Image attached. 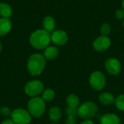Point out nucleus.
I'll return each mask as SVG.
<instances>
[{
	"label": "nucleus",
	"mask_w": 124,
	"mask_h": 124,
	"mask_svg": "<svg viewBox=\"0 0 124 124\" xmlns=\"http://www.w3.org/2000/svg\"></svg>",
	"instance_id": "7c9ffc66"
},
{
	"label": "nucleus",
	"mask_w": 124,
	"mask_h": 124,
	"mask_svg": "<svg viewBox=\"0 0 124 124\" xmlns=\"http://www.w3.org/2000/svg\"><path fill=\"white\" fill-rule=\"evenodd\" d=\"M100 102L105 105H111L115 102V97L113 94L108 92H104L99 96Z\"/></svg>",
	"instance_id": "4468645a"
},
{
	"label": "nucleus",
	"mask_w": 124,
	"mask_h": 124,
	"mask_svg": "<svg viewBox=\"0 0 124 124\" xmlns=\"http://www.w3.org/2000/svg\"><path fill=\"white\" fill-rule=\"evenodd\" d=\"M65 124H76V118L74 117H71V116H68V118L65 121Z\"/></svg>",
	"instance_id": "393cba45"
},
{
	"label": "nucleus",
	"mask_w": 124,
	"mask_h": 124,
	"mask_svg": "<svg viewBox=\"0 0 124 124\" xmlns=\"http://www.w3.org/2000/svg\"><path fill=\"white\" fill-rule=\"evenodd\" d=\"M110 31H111L110 26L108 23H104L100 28V32H101L102 36H107L110 33Z\"/></svg>",
	"instance_id": "412c9836"
},
{
	"label": "nucleus",
	"mask_w": 124,
	"mask_h": 124,
	"mask_svg": "<svg viewBox=\"0 0 124 124\" xmlns=\"http://www.w3.org/2000/svg\"><path fill=\"white\" fill-rule=\"evenodd\" d=\"M12 112V110H10V108H9L8 107H3V108H1L0 109V113H1L2 116H4L8 117V116H11Z\"/></svg>",
	"instance_id": "5701e85b"
},
{
	"label": "nucleus",
	"mask_w": 124,
	"mask_h": 124,
	"mask_svg": "<svg viewBox=\"0 0 124 124\" xmlns=\"http://www.w3.org/2000/svg\"><path fill=\"white\" fill-rule=\"evenodd\" d=\"M1 124H16L13 121H12V119H6V120H4Z\"/></svg>",
	"instance_id": "a878e982"
},
{
	"label": "nucleus",
	"mask_w": 124,
	"mask_h": 124,
	"mask_svg": "<svg viewBox=\"0 0 124 124\" xmlns=\"http://www.w3.org/2000/svg\"><path fill=\"white\" fill-rule=\"evenodd\" d=\"M44 91V84L39 80H33L28 82L25 86V94L31 97H37Z\"/></svg>",
	"instance_id": "423d86ee"
},
{
	"label": "nucleus",
	"mask_w": 124,
	"mask_h": 124,
	"mask_svg": "<svg viewBox=\"0 0 124 124\" xmlns=\"http://www.w3.org/2000/svg\"><path fill=\"white\" fill-rule=\"evenodd\" d=\"M62 116V113H61V110L58 108V107H52V108H50L49 111V119L54 122L56 123L57 122L60 118Z\"/></svg>",
	"instance_id": "dca6fc26"
},
{
	"label": "nucleus",
	"mask_w": 124,
	"mask_h": 124,
	"mask_svg": "<svg viewBox=\"0 0 124 124\" xmlns=\"http://www.w3.org/2000/svg\"><path fill=\"white\" fill-rule=\"evenodd\" d=\"M66 102L68 105V108L78 109L79 106V99L75 94H69L66 99Z\"/></svg>",
	"instance_id": "a211bd4d"
},
{
	"label": "nucleus",
	"mask_w": 124,
	"mask_h": 124,
	"mask_svg": "<svg viewBox=\"0 0 124 124\" xmlns=\"http://www.w3.org/2000/svg\"><path fill=\"white\" fill-rule=\"evenodd\" d=\"M81 124H94V123L92 120H86L85 121L81 123Z\"/></svg>",
	"instance_id": "bb28decb"
},
{
	"label": "nucleus",
	"mask_w": 124,
	"mask_h": 124,
	"mask_svg": "<svg viewBox=\"0 0 124 124\" xmlns=\"http://www.w3.org/2000/svg\"><path fill=\"white\" fill-rule=\"evenodd\" d=\"M27 108L28 111L32 116L39 118L45 112V102L41 99V97H32V99H31L28 102Z\"/></svg>",
	"instance_id": "7ed1b4c3"
},
{
	"label": "nucleus",
	"mask_w": 124,
	"mask_h": 124,
	"mask_svg": "<svg viewBox=\"0 0 124 124\" xmlns=\"http://www.w3.org/2000/svg\"><path fill=\"white\" fill-rule=\"evenodd\" d=\"M89 83L94 89L97 91L102 90L105 86V77L100 71L93 72L90 76Z\"/></svg>",
	"instance_id": "0eeeda50"
},
{
	"label": "nucleus",
	"mask_w": 124,
	"mask_h": 124,
	"mask_svg": "<svg viewBox=\"0 0 124 124\" xmlns=\"http://www.w3.org/2000/svg\"><path fill=\"white\" fill-rule=\"evenodd\" d=\"M122 7H123V9L124 10V0H122Z\"/></svg>",
	"instance_id": "cd10ccee"
},
{
	"label": "nucleus",
	"mask_w": 124,
	"mask_h": 124,
	"mask_svg": "<svg viewBox=\"0 0 124 124\" xmlns=\"http://www.w3.org/2000/svg\"><path fill=\"white\" fill-rule=\"evenodd\" d=\"M98 108L93 102H86L78 108V116L82 118H90L94 117L97 113Z\"/></svg>",
	"instance_id": "20e7f679"
},
{
	"label": "nucleus",
	"mask_w": 124,
	"mask_h": 124,
	"mask_svg": "<svg viewBox=\"0 0 124 124\" xmlns=\"http://www.w3.org/2000/svg\"><path fill=\"white\" fill-rule=\"evenodd\" d=\"M12 14V7L7 3H0V16L9 18Z\"/></svg>",
	"instance_id": "f3484780"
},
{
	"label": "nucleus",
	"mask_w": 124,
	"mask_h": 124,
	"mask_svg": "<svg viewBox=\"0 0 124 124\" xmlns=\"http://www.w3.org/2000/svg\"><path fill=\"white\" fill-rule=\"evenodd\" d=\"M12 121L16 124H29L31 121V115L26 110L15 109L11 114Z\"/></svg>",
	"instance_id": "39448f33"
},
{
	"label": "nucleus",
	"mask_w": 124,
	"mask_h": 124,
	"mask_svg": "<svg viewBox=\"0 0 124 124\" xmlns=\"http://www.w3.org/2000/svg\"><path fill=\"white\" fill-rule=\"evenodd\" d=\"M68 35L65 31L62 30H57L53 31L51 34V41L57 46H62L66 44L68 41Z\"/></svg>",
	"instance_id": "9d476101"
},
{
	"label": "nucleus",
	"mask_w": 124,
	"mask_h": 124,
	"mask_svg": "<svg viewBox=\"0 0 124 124\" xmlns=\"http://www.w3.org/2000/svg\"><path fill=\"white\" fill-rule=\"evenodd\" d=\"M110 40L108 36H101L97 38L93 42V47L97 52H104L110 46Z\"/></svg>",
	"instance_id": "1a4fd4ad"
},
{
	"label": "nucleus",
	"mask_w": 124,
	"mask_h": 124,
	"mask_svg": "<svg viewBox=\"0 0 124 124\" xmlns=\"http://www.w3.org/2000/svg\"><path fill=\"white\" fill-rule=\"evenodd\" d=\"M105 67L107 71L111 75H118L121 70V62L116 58H109L105 62Z\"/></svg>",
	"instance_id": "6e6552de"
},
{
	"label": "nucleus",
	"mask_w": 124,
	"mask_h": 124,
	"mask_svg": "<svg viewBox=\"0 0 124 124\" xmlns=\"http://www.w3.org/2000/svg\"><path fill=\"white\" fill-rule=\"evenodd\" d=\"M115 104L116 108L120 110L124 111V94L119 95L115 100Z\"/></svg>",
	"instance_id": "aec40b11"
},
{
	"label": "nucleus",
	"mask_w": 124,
	"mask_h": 124,
	"mask_svg": "<svg viewBox=\"0 0 124 124\" xmlns=\"http://www.w3.org/2000/svg\"><path fill=\"white\" fill-rule=\"evenodd\" d=\"M11 28L12 23L9 18H0V36H4L7 34L10 31Z\"/></svg>",
	"instance_id": "f8f14e48"
},
{
	"label": "nucleus",
	"mask_w": 124,
	"mask_h": 124,
	"mask_svg": "<svg viewBox=\"0 0 124 124\" xmlns=\"http://www.w3.org/2000/svg\"><path fill=\"white\" fill-rule=\"evenodd\" d=\"M1 49H2V45H1V43L0 42V52L1 51Z\"/></svg>",
	"instance_id": "c85d7f7f"
},
{
	"label": "nucleus",
	"mask_w": 124,
	"mask_h": 124,
	"mask_svg": "<svg viewBox=\"0 0 124 124\" xmlns=\"http://www.w3.org/2000/svg\"><path fill=\"white\" fill-rule=\"evenodd\" d=\"M55 97V93L52 89H46L44 91H43L41 99L44 102H50L52 101Z\"/></svg>",
	"instance_id": "6ab92c4d"
},
{
	"label": "nucleus",
	"mask_w": 124,
	"mask_h": 124,
	"mask_svg": "<svg viewBox=\"0 0 124 124\" xmlns=\"http://www.w3.org/2000/svg\"><path fill=\"white\" fill-rule=\"evenodd\" d=\"M43 27L45 31L48 32H52L54 31L55 28V20L52 16H46L44 18L43 22Z\"/></svg>",
	"instance_id": "ddd939ff"
},
{
	"label": "nucleus",
	"mask_w": 124,
	"mask_h": 124,
	"mask_svg": "<svg viewBox=\"0 0 124 124\" xmlns=\"http://www.w3.org/2000/svg\"><path fill=\"white\" fill-rule=\"evenodd\" d=\"M122 25H123V26L124 27V20L123 21V22H122Z\"/></svg>",
	"instance_id": "c756f323"
},
{
	"label": "nucleus",
	"mask_w": 124,
	"mask_h": 124,
	"mask_svg": "<svg viewBox=\"0 0 124 124\" xmlns=\"http://www.w3.org/2000/svg\"><path fill=\"white\" fill-rule=\"evenodd\" d=\"M51 42V34L44 29L34 31L30 36V43L33 47L37 49H46Z\"/></svg>",
	"instance_id": "f257e3e1"
},
{
	"label": "nucleus",
	"mask_w": 124,
	"mask_h": 124,
	"mask_svg": "<svg viewBox=\"0 0 124 124\" xmlns=\"http://www.w3.org/2000/svg\"><path fill=\"white\" fill-rule=\"evenodd\" d=\"M116 19L121 20L124 17V9H118L116 12Z\"/></svg>",
	"instance_id": "b1692460"
},
{
	"label": "nucleus",
	"mask_w": 124,
	"mask_h": 124,
	"mask_svg": "<svg viewBox=\"0 0 124 124\" xmlns=\"http://www.w3.org/2000/svg\"><path fill=\"white\" fill-rule=\"evenodd\" d=\"M58 55V49L56 46H47L44 52V56L45 59L47 60H54Z\"/></svg>",
	"instance_id": "2eb2a0df"
},
{
	"label": "nucleus",
	"mask_w": 124,
	"mask_h": 124,
	"mask_svg": "<svg viewBox=\"0 0 124 124\" xmlns=\"http://www.w3.org/2000/svg\"><path fill=\"white\" fill-rule=\"evenodd\" d=\"M78 109H73V108H68L65 110V113L66 115L68 116H71V117H74L76 118V116L78 115Z\"/></svg>",
	"instance_id": "4be33fe9"
},
{
	"label": "nucleus",
	"mask_w": 124,
	"mask_h": 124,
	"mask_svg": "<svg viewBox=\"0 0 124 124\" xmlns=\"http://www.w3.org/2000/svg\"><path fill=\"white\" fill-rule=\"evenodd\" d=\"M46 65V59L41 54H33L30 56L27 62V68L29 73L33 76L40 75Z\"/></svg>",
	"instance_id": "f03ea898"
},
{
	"label": "nucleus",
	"mask_w": 124,
	"mask_h": 124,
	"mask_svg": "<svg viewBox=\"0 0 124 124\" xmlns=\"http://www.w3.org/2000/svg\"><path fill=\"white\" fill-rule=\"evenodd\" d=\"M101 124H120L121 120L119 117L115 114H105L101 117Z\"/></svg>",
	"instance_id": "9b49d317"
}]
</instances>
